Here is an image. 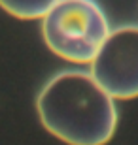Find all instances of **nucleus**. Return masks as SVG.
<instances>
[{
	"mask_svg": "<svg viewBox=\"0 0 138 145\" xmlns=\"http://www.w3.org/2000/svg\"><path fill=\"white\" fill-rule=\"evenodd\" d=\"M36 109L44 128L68 145H104L116 132L114 96L85 72H63L49 79Z\"/></svg>",
	"mask_w": 138,
	"mask_h": 145,
	"instance_id": "f257e3e1",
	"label": "nucleus"
},
{
	"mask_svg": "<svg viewBox=\"0 0 138 145\" xmlns=\"http://www.w3.org/2000/svg\"><path fill=\"white\" fill-rule=\"evenodd\" d=\"M48 47L70 62H91L110 34L106 15L93 0H59L44 15Z\"/></svg>",
	"mask_w": 138,
	"mask_h": 145,
	"instance_id": "f03ea898",
	"label": "nucleus"
},
{
	"mask_svg": "<svg viewBox=\"0 0 138 145\" xmlns=\"http://www.w3.org/2000/svg\"><path fill=\"white\" fill-rule=\"evenodd\" d=\"M91 75L108 94L119 100L138 96V27L110 30L91 60Z\"/></svg>",
	"mask_w": 138,
	"mask_h": 145,
	"instance_id": "7ed1b4c3",
	"label": "nucleus"
},
{
	"mask_svg": "<svg viewBox=\"0 0 138 145\" xmlns=\"http://www.w3.org/2000/svg\"><path fill=\"white\" fill-rule=\"evenodd\" d=\"M59 0H0V8L17 19L44 17Z\"/></svg>",
	"mask_w": 138,
	"mask_h": 145,
	"instance_id": "20e7f679",
	"label": "nucleus"
}]
</instances>
